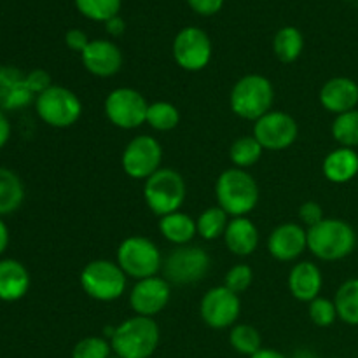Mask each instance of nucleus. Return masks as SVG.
<instances>
[{
	"label": "nucleus",
	"mask_w": 358,
	"mask_h": 358,
	"mask_svg": "<svg viewBox=\"0 0 358 358\" xmlns=\"http://www.w3.org/2000/svg\"><path fill=\"white\" fill-rule=\"evenodd\" d=\"M231 217L220 208L219 205L208 206L199 213L196 219V227H198V236H201L206 241H215L224 236L226 227L229 224Z\"/></svg>",
	"instance_id": "obj_29"
},
{
	"label": "nucleus",
	"mask_w": 358,
	"mask_h": 358,
	"mask_svg": "<svg viewBox=\"0 0 358 358\" xmlns=\"http://www.w3.org/2000/svg\"><path fill=\"white\" fill-rule=\"evenodd\" d=\"M187 196L184 177L173 168H161L143 182V199L154 215L164 217L178 212Z\"/></svg>",
	"instance_id": "obj_7"
},
{
	"label": "nucleus",
	"mask_w": 358,
	"mask_h": 358,
	"mask_svg": "<svg viewBox=\"0 0 358 358\" xmlns=\"http://www.w3.org/2000/svg\"><path fill=\"white\" fill-rule=\"evenodd\" d=\"M108 341L117 358H150L161 341L159 325L154 318L135 315L119 324Z\"/></svg>",
	"instance_id": "obj_2"
},
{
	"label": "nucleus",
	"mask_w": 358,
	"mask_h": 358,
	"mask_svg": "<svg viewBox=\"0 0 358 358\" xmlns=\"http://www.w3.org/2000/svg\"><path fill=\"white\" fill-rule=\"evenodd\" d=\"M122 0H76V7L84 17L91 21L107 23L112 17L119 16Z\"/></svg>",
	"instance_id": "obj_33"
},
{
	"label": "nucleus",
	"mask_w": 358,
	"mask_h": 358,
	"mask_svg": "<svg viewBox=\"0 0 358 358\" xmlns=\"http://www.w3.org/2000/svg\"><path fill=\"white\" fill-rule=\"evenodd\" d=\"M332 136L339 147H350V149H357L358 147V108L355 110L345 112V114L336 115L332 121L331 128Z\"/></svg>",
	"instance_id": "obj_32"
},
{
	"label": "nucleus",
	"mask_w": 358,
	"mask_h": 358,
	"mask_svg": "<svg viewBox=\"0 0 358 358\" xmlns=\"http://www.w3.org/2000/svg\"><path fill=\"white\" fill-rule=\"evenodd\" d=\"M189 7L199 16H215L224 6V0H187Z\"/></svg>",
	"instance_id": "obj_39"
},
{
	"label": "nucleus",
	"mask_w": 358,
	"mask_h": 358,
	"mask_svg": "<svg viewBox=\"0 0 358 358\" xmlns=\"http://www.w3.org/2000/svg\"><path fill=\"white\" fill-rule=\"evenodd\" d=\"M241 313L240 296L224 285L212 287L199 303V317L203 324L213 331H222L236 325Z\"/></svg>",
	"instance_id": "obj_13"
},
{
	"label": "nucleus",
	"mask_w": 358,
	"mask_h": 358,
	"mask_svg": "<svg viewBox=\"0 0 358 358\" xmlns=\"http://www.w3.org/2000/svg\"><path fill=\"white\" fill-rule=\"evenodd\" d=\"M149 101L138 90L133 87H115L103 101L105 117L119 129H136L145 124Z\"/></svg>",
	"instance_id": "obj_10"
},
{
	"label": "nucleus",
	"mask_w": 358,
	"mask_h": 358,
	"mask_svg": "<svg viewBox=\"0 0 358 358\" xmlns=\"http://www.w3.org/2000/svg\"><path fill=\"white\" fill-rule=\"evenodd\" d=\"M112 346L107 338L87 336L76 343L72 350V358H110Z\"/></svg>",
	"instance_id": "obj_34"
},
{
	"label": "nucleus",
	"mask_w": 358,
	"mask_h": 358,
	"mask_svg": "<svg viewBox=\"0 0 358 358\" xmlns=\"http://www.w3.org/2000/svg\"><path fill=\"white\" fill-rule=\"evenodd\" d=\"M324 217V208H322L320 203L317 201H306L299 206V222L304 227H313L318 222H322Z\"/></svg>",
	"instance_id": "obj_37"
},
{
	"label": "nucleus",
	"mask_w": 358,
	"mask_h": 358,
	"mask_svg": "<svg viewBox=\"0 0 358 358\" xmlns=\"http://www.w3.org/2000/svg\"><path fill=\"white\" fill-rule=\"evenodd\" d=\"M30 289V273L16 259L0 261V301L16 303Z\"/></svg>",
	"instance_id": "obj_22"
},
{
	"label": "nucleus",
	"mask_w": 358,
	"mask_h": 358,
	"mask_svg": "<svg viewBox=\"0 0 358 358\" xmlns=\"http://www.w3.org/2000/svg\"><path fill=\"white\" fill-rule=\"evenodd\" d=\"M10 138V122L7 119L6 112L0 110V149L9 142Z\"/></svg>",
	"instance_id": "obj_42"
},
{
	"label": "nucleus",
	"mask_w": 358,
	"mask_h": 358,
	"mask_svg": "<svg viewBox=\"0 0 358 358\" xmlns=\"http://www.w3.org/2000/svg\"><path fill=\"white\" fill-rule=\"evenodd\" d=\"M224 243L227 250L238 257H248L259 247V229L248 217H233L224 233Z\"/></svg>",
	"instance_id": "obj_21"
},
{
	"label": "nucleus",
	"mask_w": 358,
	"mask_h": 358,
	"mask_svg": "<svg viewBox=\"0 0 358 358\" xmlns=\"http://www.w3.org/2000/svg\"><path fill=\"white\" fill-rule=\"evenodd\" d=\"M163 254L159 247L150 238L133 234L124 238L117 247L115 262L124 271L128 278H135L136 282L150 276H157L163 269Z\"/></svg>",
	"instance_id": "obj_6"
},
{
	"label": "nucleus",
	"mask_w": 358,
	"mask_h": 358,
	"mask_svg": "<svg viewBox=\"0 0 358 358\" xmlns=\"http://www.w3.org/2000/svg\"><path fill=\"white\" fill-rule=\"evenodd\" d=\"M83 65L91 76L100 77V79H108L121 72L122 63H124V56L122 51L107 38H94L87 44L83 55Z\"/></svg>",
	"instance_id": "obj_17"
},
{
	"label": "nucleus",
	"mask_w": 358,
	"mask_h": 358,
	"mask_svg": "<svg viewBox=\"0 0 358 358\" xmlns=\"http://www.w3.org/2000/svg\"><path fill=\"white\" fill-rule=\"evenodd\" d=\"M254 283V271L248 264H236L226 273V278H224V287L229 289L234 294H243L250 289V285Z\"/></svg>",
	"instance_id": "obj_36"
},
{
	"label": "nucleus",
	"mask_w": 358,
	"mask_h": 358,
	"mask_svg": "<svg viewBox=\"0 0 358 358\" xmlns=\"http://www.w3.org/2000/svg\"><path fill=\"white\" fill-rule=\"evenodd\" d=\"M290 358H318V355L310 348H299L294 352V355Z\"/></svg>",
	"instance_id": "obj_45"
},
{
	"label": "nucleus",
	"mask_w": 358,
	"mask_h": 358,
	"mask_svg": "<svg viewBox=\"0 0 358 358\" xmlns=\"http://www.w3.org/2000/svg\"><path fill=\"white\" fill-rule=\"evenodd\" d=\"M264 150L278 152L292 145L299 135L297 121L283 110H271L254 122V133Z\"/></svg>",
	"instance_id": "obj_14"
},
{
	"label": "nucleus",
	"mask_w": 358,
	"mask_h": 358,
	"mask_svg": "<svg viewBox=\"0 0 358 358\" xmlns=\"http://www.w3.org/2000/svg\"><path fill=\"white\" fill-rule=\"evenodd\" d=\"M163 278L170 285L187 287L203 282L210 271V255L198 245L175 247L163 261Z\"/></svg>",
	"instance_id": "obj_8"
},
{
	"label": "nucleus",
	"mask_w": 358,
	"mask_h": 358,
	"mask_svg": "<svg viewBox=\"0 0 358 358\" xmlns=\"http://www.w3.org/2000/svg\"><path fill=\"white\" fill-rule=\"evenodd\" d=\"M250 358H289V357L283 355L282 352H276V350H273V348H262V350H259L255 355H252Z\"/></svg>",
	"instance_id": "obj_44"
},
{
	"label": "nucleus",
	"mask_w": 358,
	"mask_h": 358,
	"mask_svg": "<svg viewBox=\"0 0 358 358\" xmlns=\"http://www.w3.org/2000/svg\"><path fill=\"white\" fill-rule=\"evenodd\" d=\"M157 227H159L161 236L170 241V243H173L175 247L191 245L194 236H198L196 219H192L189 213H184L182 210L159 217Z\"/></svg>",
	"instance_id": "obj_24"
},
{
	"label": "nucleus",
	"mask_w": 358,
	"mask_h": 358,
	"mask_svg": "<svg viewBox=\"0 0 358 358\" xmlns=\"http://www.w3.org/2000/svg\"><path fill=\"white\" fill-rule=\"evenodd\" d=\"M259 184L254 175L241 168H227L215 182L217 205L233 219L247 217L259 203Z\"/></svg>",
	"instance_id": "obj_1"
},
{
	"label": "nucleus",
	"mask_w": 358,
	"mask_h": 358,
	"mask_svg": "<svg viewBox=\"0 0 358 358\" xmlns=\"http://www.w3.org/2000/svg\"><path fill=\"white\" fill-rule=\"evenodd\" d=\"M304 49V37L299 28L283 27L273 38V52L282 63H294L299 59Z\"/></svg>",
	"instance_id": "obj_26"
},
{
	"label": "nucleus",
	"mask_w": 358,
	"mask_h": 358,
	"mask_svg": "<svg viewBox=\"0 0 358 358\" xmlns=\"http://www.w3.org/2000/svg\"><path fill=\"white\" fill-rule=\"evenodd\" d=\"M35 110L41 121L48 126L66 129L83 115V101L72 90L55 84L35 98Z\"/></svg>",
	"instance_id": "obj_9"
},
{
	"label": "nucleus",
	"mask_w": 358,
	"mask_h": 358,
	"mask_svg": "<svg viewBox=\"0 0 358 358\" xmlns=\"http://www.w3.org/2000/svg\"><path fill=\"white\" fill-rule=\"evenodd\" d=\"M105 30H107V34L112 35V37H119V35L124 34L126 23L122 21L121 16H115L105 23Z\"/></svg>",
	"instance_id": "obj_41"
},
{
	"label": "nucleus",
	"mask_w": 358,
	"mask_h": 358,
	"mask_svg": "<svg viewBox=\"0 0 358 358\" xmlns=\"http://www.w3.org/2000/svg\"><path fill=\"white\" fill-rule=\"evenodd\" d=\"M338 318L346 325H358V278H350L338 289L334 297Z\"/></svg>",
	"instance_id": "obj_27"
},
{
	"label": "nucleus",
	"mask_w": 358,
	"mask_h": 358,
	"mask_svg": "<svg viewBox=\"0 0 358 358\" xmlns=\"http://www.w3.org/2000/svg\"><path fill=\"white\" fill-rule=\"evenodd\" d=\"M31 101H35V94L27 86V73L17 66L0 65V110H21Z\"/></svg>",
	"instance_id": "obj_18"
},
{
	"label": "nucleus",
	"mask_w": 358,
	"mask_h": 358,
	"mask_svg": "<svg viewBox=\"0 0 358 358\" xmlns=\"http://www.w3.org/2000/svg\"><path fill=\"white\" fill-rule=\"evenodd\" d=\"M7 247H9V227L0 217V255L7 250Z\"/></svg>",
	"instance_id": "obj_43"
},
{
	"label": "nucleus",
	"mask_w": 358,
	"mask_h": 358,
	"mask_svg": "<svg viewBox=\"0 0 358 358\" xmlns=\"http://www.w3.org/2000/svg\"><path fill=\"white\" fill-rule=\"evenodd\" d=\"M320 105L331 114L339 115L355 110L358 105V84L352 77H332L325 80L318 93Z\"/></svg>",
	"instance_id": "obj_19"
},
{
	"label": "nucleus",
	"mask_w": 358,
	"mask_h": 358,
	"mask_svg": "<svg viewBox=\"0 0 358 358\" xmlns=\"http://www.w3.org/2000/svg\"><path fill=\"white\" fill-rule=\"evenodd\" d=\"M322 173L332 184H348L358 175V152L350 147H338L324 157Z\"/></svg>",
	"instance_id": "obj_23"
},
{
	"label": "nucleus",
	"mask_w": 358,
	"mask_h": 358,
	"mask_svg": "<svg viewBox=\"0 0 358 358\" xmlns=\"http://www.w3.org/2000/svg\"><path fill=\"white\" fill-rule=\"evenodd\" d=\"M173 59L185 72H201L212 59V41L198 27H185L175 35L171 45Z\"/></svg>",
	"instance_id": "obj_12"
},
{
	"label": "nucleus",
	"mask_w": 358,
	"mask_h": 358,
	"mask_svg": "<svg viewBox=\"0 0 358 358\" xmlns=\"http://www.w3.org/2000/svg\"><path fill=\"white\" fill-rule=\"evenodd\" d=\"M308 250V229L297 222H283L268 236V252L280 262H292Z\"/></svg>",
	"instance_id": "obj_16"
},
{
	"label": "nucleus",
	"mask_w": 358,
	"mask_h": 358,
	"mask_svg": "<svg viewBox=\"0 0 358 358\" xmlns=\"http://www.w3.org/2000/svg\"><path fill=\"white\" fill-rule=\"evenodd\" d=\"M90 38H87V35L84 34L83 30H79V28H72V30H69L65 34V44L66 48L72 49V51L76 52H80L83 55L84 49L87 48V44H90Z\"/></svg>",
	"instance_id": "obj_40"
},
{
	"label": "nucleus",
	"mask_w": 358,
	"mask_h": 358,
	"mask_svg": "<svg viewBox=\"0 0 358 358\" xmlns=\"http://www.w3.org/2000/svg\"><path fill=\"white\" fill-rule=\"evenodd\" d=\"M229 345L240 355H247L250 358L252 355L262 350V336L254 325L248 324H236L231 327L229 331Z\"/></svg>",
	"instance_id": "obj_31"
},
{
	"label": "nucleus",
	"mask_w": 358,
	"mask_h": 358,
	"mask_svg": "<svg viewBox=\"0 0 358 358\" xmlns=\"http://www.w3.org/2000/svg\"><path fill=\"white\" fill-rule=\"evenodd\" d=\"M275 86L261 73H248L236 80L229 94V107L234 115L245 121H257L273 110Z\"/></svg>",
	"instance_id": "obj_4"
},
{
	"label": "nucleus",
	"mask_w": 358,
	"mask_h": 358,
	"mask_svg": "<svg viewBox=\"0 0 358 358\" xmlns=\"http://www.w3.org/2000/svg\"><path fill=\"white\" fill-rule=\"evenodd\" d=\"M308 315H310V320L322 329L331 327L336 320H339L334 301L322 296L308 303Z\"/></svg>",
	"instance_id": "obj_35"
},
{
	"label": "nucleus",
	"mask_w": 358,
	"mask_h": 358,
	"mask_svg": "<svg viewBox=\"0 0 358 358\" xmlns=\"http://www.w3.org/2000/svg\"><path fill=\"white\" fill-rule=\"evenodd\" d=\"M180 110L177 108V105L170 103V101H154L149 103V110H147V119L145 124H149L154 131L166 133L171 129L177 128L180 124Z\"/></svg>",
	"instance_id": "obj_30"
},
{
	"label": "nucleus",
	"mask_w": 358,
	"mask_h": 358,
	"mask_svg": "<svg viewBox=\"0 0 358 358\" xmlns=\"http://www.w3.org/2000/svg\"><path fill=\"white\" fill-rule=\"evenodd\" d=\"M27 86L30 87V91L35 94V98H37L38 94H42L44 91H48L49 87L55 86V84H52V79H51V76H49L48 70L35 69V70H31V72L27 73Z\"/></svg>",
	"instance_id": "obj_38"
},
{
	"label": "nucleus",
	"mask_w": 358,
	"mask_h": 358,
	"mask_svg": "<svg viewBox=\"0 0 358 358\" xmlns=\"http://www.w3.org/2000/svg\"><path fill=\"white\" fill-rule=\"evenodd\" d=\"M262 154H264V149L254 135L240 136L229 147L231 163L234 168H241V170H248L250 166L257 164Z\"/></svg>",
	"instance_id": "obj_28"
},
{
	"label": "nucleus",
	"mask_w": 358,
	"mask_h": 358,
	"mask_svg": "<svg viewBox=\"0 0 358 358\" xmlns=\"http://www.w3.org/2000/svg\"><path fill=\"white\" fill-rule=\"evenodd\" d=\"M163 164V147L154 136L138 135L126 143L121 156V166L133 180H143L152 177Z\"/></svg>",
	"instance_id": "obj_11"
},
{
	"label": "nucleus",
	"mask_w": 358,
	"mask_h": 358,
	"mask_svg": "<svg viewBox=\"0 0 358 358\" xmlns=\"http://www.w3.org/2000/svg\"><path fill=\"white\" fill-rule=\"evenodd\" d=\"M355 247V229L343 219H324L308 229V250L324 262L346 259Z\"/></svg>",
	"instance_id": "obj_3"
},
{
	"label": "nucleus",
	"mask_w": 358,
	"mask_h": 358,
	"mask_svg": "<svg viewBox=\"0 0 358 358\" xmlns=\"http://www.w3.org/2000/svg\"><path fill=\"white\" fill-rule=\"evenodd\" d=\"M171 299V285L163 276L138 280L129 292V306L138 317L154 318L168 306Z\"/></svg>",
	"instance_id": "obj_15"
},
{
	"label": "nucleus",
	"mask_w": 358,
	"mask_h": 358,
	"mask_svg": "<svg viewBox=\"0 0 358 358\" xmlns=\"http://www.w3.org/2000/svg\"><path fill=\"white\" fill-rule=\"evenodd\" d=\"M24 201V185L9 168L0 166V217L10 215Z\"/></svg>",
	"instance_id": "obj_25"
},
{
	"label": "nucleus",
	"mask_w": 358,
	"mask_h": 358,
	"mask_svg": "<svg viewBox=\"0 0 358 358\" xmlns=\"http://www.w3.org/2000/svg\"><path fill=\"white\" fill-rule=\"evenodd\" d=\"M287 285H289V292L292 294L294 299L301 301V303H311L313 299L320 297L324 275L315 262L301 261L290 269Z\"/></svg>",
	"instance_id": "obj_20"
},
{
	"label": "nucleus",
	"mask_w": 358,
	"mask_h": 358,
	"mask_svg": "<svg viewBox=\"0 0 358 358\" xmlns=\"http://www.w3.org/2000/svg\"><path fill=\"white\" fill-rule=\"evenodd\" d=\"M79 282L87 297L98 303H112L124 296L128 276L115 261L94 259L84 266Z\"/></svg>",
	"instance_id": "obj_5"
}]
</instances>
